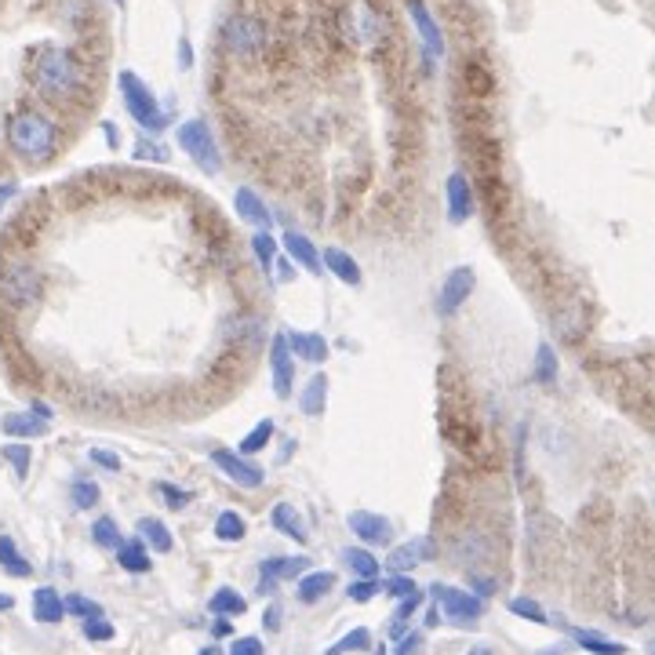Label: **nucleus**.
Returning <instances> with one entry per match:
<instances>
[{"instance_id":"obj_29","label":"nucleus","mask_w":655,"mask_h":655,"mask_svg":"<svg viewBox=\"0 0 655 655\" xmlns=\"http://www.w3.org/2000/svg\"><path fill=\"white\" fill-rule=\"evenodd\" d=\"M208 608H212L215 615H241V612H248V601H244V597L237 594V590L222 586V590H215V594H212Z\"/></svg>"},{"instance_id":"obj_55","label":"nucleus","mask_w":655,"mask_h":655,"mask_svg":"<svg viewBox=\"0 0 655 655\" xmlns=\"http://www.w3.org/2000/svg\"><path fill=\"white\" fill-rule=\"evenodd\" d=\"M102 128H106V139H110V146H117V128H113V124H110V121L102 124Z\"/></svg>"},{"instance_id":"obj_24","label":"nucleus","mask_w":655,"mask_h":655,"mask_svg":"<svg viewBox=\"0 0 655 655\" xmlns=\"http://www.w3.org/2000/svg\"><path fill=\"white\" fill-rule=\"evenodd\" d=\"M117 561H121L124 572H150L153 561L150 554H146V546H142V539H131V543H121V550H117Z\"/></svg>"},{"instance_id":"obj_26","label":"nucleus","mask_w":655,"mask_h":655,"mask_svg":"<svg viewBox=\"0 0 655 655\" xmlns=\"http://www.w3.org/2000/svg\"><path fill=\"white\" fill-rule=\"evenodd\" d=\"M335 586V575L332 572H310L299 579V601H306V605H313V601H321L328 590Z\"/></svg>"},{"instance_id":"obj_7","label":"nucleus","mask_w":655,"mask_h":655,"mask_svg":"<svg viewBox=\"0 0 655 655\" xmlns=\"http://www.w3.org/2000/svg\"><path fill=\"white\" fill-rule=\"evenodd\" d=\"M434 554H437L434 539H430V535H419V539H408L404 546H397L386 565H390L393 575H408L412 568L423 565V561H434Z\"/></svg>"},{"instance_id":"obj_18","label":"nucleus","mask_w":655,"mask_h":655,"mask_svg":"<svg viewBox=\"0 0 655 655\" xmlns=\"http://www.w3.org/2000/svg\"><path fill=\"white\" fill-rule=\"evenodd\" d=\"M284 248H288V255H292V259L299 262V266H306L310 273H324L321 255H317L313 241H306L303 233H284Z\"/></svg>"},{"instance_id":"obj_15","label":"nucleus","mask_w":655,"mask_h":655,"mask_svg":"<svg viewBox=\"0 0 655 655\" xmlns=\"http://www.w3.org/2000/svg\"><path fill=\"white\" fill-rule=\"evenodd\" d=\"M470 215H474V193H470L466 175L455 172L452 179H448V219L459 226V222H466Z\"/></svg>"},{"instance_id":"obj_32","label":"nucleus","mask_w":655,"mask_h":655,"mask_svg":"<svg viewBox=\"0 0 655 655\" xmlns=\"http://www.w3.org/2000/svg\"><path fill=\"white\" fill-rule=\"evenodd\" d=\"M244 521L241 514H233V510H226V514H219V521H215V535H219L222 543H237V539H244Z\"/></svg>"},{"instance_id":"obj_43","label":"nucleus","mask_w":655,"mask_h":655,"mask_svg":"<svg viewBox=\"0 0 655 655\" xmlns=\"http://www.w3.org/2000/svg\"><path fill=\"white\" fill-rule=\"evenodd\" d=\"M84 637H88V641H110L113 626L106 623V619H84Z\"/></svg>"},{"instance_id":"obj_19","label":"nucleus","mask_w":655,"mask_h":655,"mask_svg":"<svg viewBox=\"0 0 655 655\" xmlns=\"http://www.w3.org/2000/svg\"><path fill=\"white\" fill-rule=\"evenodd\" d=\"M233 204H237V212H241V219H244V222H252V226H259V230H266V226H270V222H273V215L266 212V204H262L259 197H255L252 190H248V186H244V190H237V197H233Z\"/></svg>"},{"instance_id":"obj_25","label":"nucleus","mask_w":655,"mask_h":655,"mask_svg":"<svg viewBox=\"0 0 655 655\" xmlns=\"http://www.w3.org/2000/svg\"><path fill=\"white\" fill-rule=\"evenodd\" d=\"M324 401H328V375H313L303 397H299V408H303V415H321Z\"/></svg>"},{"instance_id":"obj_14","label":"nucleus","mask_w":655,"mask_h":655,"mask_svg":"<svg viewBox=\"0 0 655 655\" xmlns=\"http://www.w3.org/2000/svg\"><path fill=\"white\" fill-rule=\"evenodd\" d=\"M306 557H270V561H262V594H270L273 583H281V579H295V575L306 572Z\"/></svg>"},{"instance_id":"obj_51","label":"nucleus","mask_w":655,"mask_h":655,"mask_svg":"<svg viewBox=\"0 0 655 655\" xmlns=\"http://www.w3.org/2000/svg\"><path fill=\"white\" fill-rule=\"evenodd\" d=\"M190 62H193V51H190V44L182 41L179 44V66H182V70H190Z\"/></svg>"},{"instance_id":"obj_49","label":"nucleus","mask_w":655,"mask_h":655,"mask_svg":"<svg viewBox=\"0 0 655 655\" xmlns=\"http://www.w3.org/2000/svg\"><path fill=\"white\" fill-rule=\"evenodd\" d=\"M262 623H266V630H277V626H281V608L277 605L266 608V619H262Z\"/></svg>"},{"instance_id":"obj_47","label":"nucleus","mask_w":655,"mask_h":655,"mask_svg":"<svg viewBox=\"0 0 655 655\" xmlns=\"http://www.w3.org/2000/svg\"><path fill=\"white\" fill-rule=\"evenodd\" d=\"M157 488H161V495H164V499H168V506H175V510H179V506L190 503V492H179L175 484H157Z\"/></svg>"},{"instance_id":"obj_11","label":"nucleus","mask_w":655,"mask_h":655,"mask_svg":"<svg viewBox=\"0 0 655 655\" xmlns=\"http://www.w3.org/2000/svg\"><path fill=\"white\" fill-rule=\"evenodd\" d=\"M408 15H412L415 30H419V41H423L426 55H430V59H441L444 37H441V26H437L434 15H430V8H426L423 0H408Z\"/></svg>"},{"instance_id":"obj_4","label":"nucleus","mask_w":655,"mask_h":655,"mask_svg":"<svg viewBox=\"0 0 655 655\" xmlns=\"http://www.w3.org/2000/svg\"><path fill=\"white\" fill-rule=\"evenodd\" d=\"M41 299V277L30 266H0V303L4 306H33Z\"/></svg>"},{"instance_id":"obj_21","label":"nucleus","mask_w":655,"mask_h":655,"mask_svg":"<svg viewBox=\"0 0 655 655\" xmlns=\"http://www.w3.org/2000/svg\"><path fill=\"white\" fill-rule=\"evenodd\" d=\"M0 430H4L8 437H41V434H48V423H44L41 415L19 412V415H4Z\"/></svg>"},{"instance_id":"obj_41","label":"nucleus","mask_w":655,"mask_h":655,"mask_svg":"<svg viewBox=\"0 0 655 655\" xmlns=\"http://www.w3.org/2000/svg\"><path fill=\"white\" fill-rule=\"evenodd\" d=\"M73 503L81 506V510H91V506L99 503V488L91 481H77L73 484Z\"/></svg>"},{"instance_id":"obj_16","label":"nucleus","mask_w":655,"mask_h":655,"mask_svg":"<svg viewBox=\"0 0 655 655\" xmlns=\"http://www.w3.org/2000/svg\"><path fill=\"white\" fill-rule=\"evenodd\" d=\"M270 521H273V528H277V532H284L288 539H295V543H306V539H310L303 517H299V510H295L292 503H277V506H273Z\"/></svg>"},{"instance_id":"obj_5","label":"nucleus","mask_w":655,"mask_h":655,"mask_svg":"<svg viewBox=\"0 0 655 655\" xmlns=\"http://www.w3.org/2000/svg\"><path fill=\"white\" fill-rule=\"evenodd\" d=\"M179 146L190 153L193 161L201 164V172L208 175H219L222 168V157H219V146L212 139V128L204 121H186L179 124Z\"/></svg>"},{"instance_id":"obj_31","label":"nucleus","mask_w":655,"mask_h":655,"mask_svg":"<svg viewBox=\"0 0 655 655\" xmlns=\"http://www.w3.org/2000/svg\"><path fill=\"white\" fill-rule=\"evenodd\" d=\"M91 539H95V546H102V550H121V543H124L113 517H99V521L91 524Z\"/></svg>"},{"instance_id":"obj_37","label":"nucleus","mask_w":655,"mask_h":655,"mask_svg":"<svg viewBox=\"0 0 655 655\" xmlns=\"http://www.w3.org/2000/svg\"><path fill=\"white\" fill-rule=\"evenodd\" d=\"M423 605V590H415V594H408L401 601V608H397V615H393V626H390V634L397 637L404 630V623H408V619H412L415 615V608Z\"/></svg>"},{"instance_id":"obj_34","label":"nucleus","mask_w":655,"mask_h":655,"mask_svg":"<svg viewBox=\"0 0 655 655\" xmlns=\"http://www.w3.org/2000/svg\"><path fill=\"white\" fill-rule=\"evenodd\" d=\"M270 437H273V423H270V419H262V423L255 426L252 434H248V437H244V441H241V455H244V459H248V455L262 452V448L270 444Z\"/></svg>"},{"instance_id":"obj_1","label":"nucleus","mask_w":655,"mask_h":655,"mask_svg":"<svg viewBox=\"0 0 655 655\" xmlns=\"http://www.w3.org/2000/svg\"><path fill=\"white\" fill-rule=\"evenodd\" d=\"M8 139L26 161H48L55 153V124L37 110H22L11 117Z\"/></svg>"},{"instance_id":"obj_54","label":"nucleus","mask_w":655,"mask_h":655,"mask_svg":"<svg viewBox=\"0 0 655 655\" xmlns=\"http://www.w3.org/2000/svg\"><path fill=\"white\" fill-rule=\"evenodd\" d=\"M8 608H15V597H11V594H0V612H8Z\"/></svg>"},{"instance_id":"obj_45","label":"nucleus","mask_w":655,"mask_h":655,"mask_svg":"<svg viewBox=\"0 0 655 655\" xmlns=\"http://www.w3.org/2000/svg\"><path fill=\"white\" fill-rule=\"evenodd\" d=\"M375 594H379V583H375V579H357V583L350 586V601H357V605H361V601H372Z\"/></svg>"},{"instance_id":"obj_6","label":"nucleus","mask_w":655,"mask_h":655,"mask_svg":"<svg viewBox=\"0 0 655 655\" xmlns=\"http://www.w3.org/2000/svg\"><path fill=\"white\" fill-rule=\"evenodd\" d=\"M430 594L437 597V605L441 612L452 619V623H474L484 615V601L474 594H466V590H455V586H444V583H434L430 586Z\"/></svg>"},{"instance_id":"obj_2","label":"nucleus","mask_w":655,"mask_h":655,"mask_svg":"<svg viewBox=\"0 0 655 655\" xmlns=\"http://www.w3.org/2000/svg\"><path fill=\"white\" fill-rule=\"evenodd\" d=\"M77 81H81V73H77V62L66 48H44L37 66H33V84L48 95V99H70L73 91H77Z\"/></svg>"},{"instance_id":"obj_9","label":"nucleus","mask_w":655,"mask_h":655,"mask_svg":"<svg viewBox=\"0 0 655 655\" xmlns=\"http://www.w3.org/2000/svg\"><path fill=\"white\" fill-rule=\"evenodd\" d=\"M270 364H273V390H277L281 401H288L295 383V357L288 350V335H277L270 343Z\"/></svg>"},{"instance_id":"obj_28","label":"nucleus","mask_w":655,"mask_h":655,"mask_svg":"<svg viewBox=\"0 0 655 655\" xmlns=\"http://www.w3.org/2000/svg\"><path fill=\"white\" fill-rule=\"evenodd\" d=\"M139 532H142V543H150L153 550H161V554H168V550H172V532H168V528H164L157 517H142Z\"/></svg>"},{"instance_id":"obj_42","label":"nucleus","mask_w":655,"mask_h":655,"mask_svg":"<svg viewBox=\"0 0 655 655\" xmlns=\"http://www.w3.org/2000/svg\"><path fill=\"white\" fill-rule=\"evenodd\" d=\"M135 157L139 161H168V150L164 146H157V142H150V139H139V146H135Z\"/></svg>"},{"instance_id":"obj_39","label":"nucleus","mask_w":655,"mask_h":655,"mask_svg":"<svg viewBox=\"0 0 655 655\" xmlns=\"http://www.w3.org/2000/svg\"><path fill=\"white\" fill-rule=\"evenodd\" d=\"M510 612L521 615V619H528V623H546L543 605L532 601V597H514V601H510Z\"/></svg>"},{"instance_id":"obj_17","label":"nucleus","mask_w":655,"mask_h":655,"mask_svg":"<svg viewBox=\"0 0 655 655\" xmlns=\"http://www.w3.org/2000/svg\"><path fill=\"white\" fill-rule=\"evenodd\" d=\"M321 266L328 273H335V277H339L343 284H350V288H357V284H361V266H357V262H353L346 252H339V248H328V252L321 255Z\"/></svg>"},{"instance_id":"obj_10","label":"nucleus","mask_w":655,"mask_h":655,"mask_svg":"<svg viewBox=\"0 0 655 655\" xmlns=\"http://www.w3.org/2000/svg\"><path fill=\"white\" fill-rule=\"evenodd\" d=\"M474 270L470 266H459V270L448 273V281H444L441 288V299H437V313L441 317H448V313H455L459 306L470 299V292H474Z\"/></svg>"},{"instance_id":"obj_33","label":"nucleus","mask_w":655,"mask_h":655,"mask_svg":"<svg viewBox=\"0 0 655 655\" xmlns=\"http://www.w3.org/2000/svg\"><path fill=\"white\" fill-rule=\"evenodd\" d=\"M372 645V634L364 630V626H357V630H350V634L343 637V641H335L332 648L324 655H346V652H364V648Z\"/></svg>"},{"instance_id":"obj_30","label":"nucleus","mask_w":655,"mask_h":655,"mask_svg":"<svg viewBox=\"0 0 655 655\" xmlns=\"http://www.w3.org/2000/svg\"><path fill=\"white\" fill-rule=\"evenodd\" d=\"M343 561L357 572V579H375V575H379V561H375L364 546H350V550H343Z\"/></svg>"},{"instance_id":"obj_20","label":"nucleus","mask_w":655,"mask_h":655,"mask_svg":"<svg viewBox=\"0 0 655 655\" xmlns=\"http://www.w3.org/2000/svg\"><path fill=\"white\" fill-rule=\"evenodd\" d=\"M62 615H66L62 597L55 594L51 586H41V590L33 594V619H37V623H62Z\"/></svg>"},{"instance_id":"obj_56","label":"nucleus","mask_w":655,"mask_h":655,"mask_svg":"<svg viewBox=\"0 0 655 655\" xmlns=\"http://www.w3.org/2000/svg\"><path fill=\"white\" fill-rule=\"evenodd\" d=\"M466 655H492V652H488V648H470Z\"/></svg>"},{"instance_id":"obj_46","label":"nucleus","mask_w":655,"mask_h":655,"mask_svg":"<svg viewBox=\"0 0 655 655\" xmlns=\"http://www.w3.org/2000/svg\"><path fill=\"white\" fill-rule=\"evenodd\" d=\"M230 655H262V641L259 637H237Z\"/></svg>"},{"instance_id":"obj_27","label":"nucleus","mask_w":655,"mask_h":655,"mask_svg":"<svg viewBox=\"0 0 655 655\" xmlns=\"http://www.w3.org/2000/svg\"><path fill=\"white\" fill-rule=\"evenodd\" d=\"M288 350H292V357L299 353V357L317 361V364L328 357V343H324L321 335H288Z\"/></svg>"},{"instance_id":"obj_48","label":"nucleus","mask_w":655,"mask_h":655,"mask_svg":"<svg viewBox=\"0 0 655 655\" xmlns=\"http://www.w3.org/2000/svg\"><path fill=\"white\" fill-rule=\"evenodd\" d=\"M91 463L106 466V470H121V459H117L113 452H102V448H95V452H91Z\"/></svg>"},{"instance_id":"obj_53","label":"nucleus","mask_w":655,"mask_h":655,"mask_svg":"<svg viewBox=\"0 0 655 655\" xmlns=\"http://www.w3.org/2000/svg\"><path fill=\"white\" fill-rule=\"evenodd\" d=\"M212 634L215 637H230V623H226V619H219V623L212 626Z\"/></svg>"},{"instance_id":"obj_38","label":"nucleus","mask_w":655,"mask_h":655,"mask_svg":"<svg viewBox=\"0 0 655 655\" xmlns=\"http://www.w3.org/2000/svg\"><path fill=\"white\" fill-rule=\"evenodd\" d=\"M0 455L15 466V474H19V477L30 474V444H4V452H0Z\"/></svg>"},{"instance_id":"obj_3","label":"nucleus","mask_w":655,"mask_h":655,"mask_svg":"<svg viewBox=\"0 0 655 655\" xmlns=\"http://www.w3.org/2000/svg\"><path fill=\"white\" fill-rule=\"evenodd\" d=\"M117 84H121V95H124V106H128V113H131V121L142 124L146 131L168 128V110H161V102L153 99V91L139 81V73L124 70L121 77H117Z\"/></svg>"},{"instance_id":"obj_23","label":"nucleus","mask_w":655,"mask_h":655,"mask_svg":"<svg viewBox=\"0 0 655 655\" xmlns=\"http://www.w3.org/2000/svg\"><path fill=\"white\" fill-rule=\"evenodd\" d=\"M0 568L8 575H15V579H30L33 575V565L19 554V546L11 543L8 535H0Z\"/></svg>"},{"instance_id":"obj_57","label":"nucleus","mask_w":655,"mask_h":655,"mask_svg":"<svg viewBox=\"0 0 655 655\" xmlns=\"http://www.w3.org/2000/svg\"><path fill=\"white\" fill-rule=\"evenodd\" d=\"M117 4H121V0H117Z\"/></svg>"},{"instance_id":"obj_40","label":"nucleus","mask_w":655,"mask_h":655,"mask_svg":"<svg viewBox=\"0 0 655 655\" xmlns=\"http://www.w3.org/2000/svg\"><path fill=\"white\" fill-rule=\"evenodd\" d=\"M252 252H255V259H259L262 266L270 270V266H273V255H277V241H273V237H270L266 230H259V233L252 237Z\"/></svg>"},{"instance_id":"obj_52","label":"nucleus","mask_w":655,"mask_h":655,"mask_svg":"<svg viewBox=\"0 0 655 655\" xmlns=\"http://www.w3.org/2000/svg\"><path fill=\"white\" fill-rule=\"evenodd\" d=\"M474 586H477V590H481L484 597H488V594H492V590H495L492 579H481V575H474Z\"/></svg>"},{"instance_id":"obj_50","label":"nucleus","mask_w":655,"mask_h":655,"mask_svg":"<svg viewBox=\"0 0 655 655\" xmlns=\"http://www.w3.org/2000/svg\"><path fill=\"white\" fill-rule=\"evenodd\" d=\"M15 193H19V186H15V182H4V186H0V212H4V204H8Z\"/></svg>"},{"instance_id":"obj_12","label":"nucleus","mask_w":655,"mask_h":655,"mask_svg":"<svg viewBox=\"0 0 655 655\" xmlns=\"http://www.w3.org/2000/svg\"><path fill=\"white\" fill-rule=\"evenodd\" d=\"M346 524H350V532L357 535L361 543H368V546H383V543H390L393 524L386 521L383 514H368V510H353V514L346 517Z\"/></svg>"},{"instance_id":"obj_13","label":"nucleus","mask_w":655,"mask_h":655,"mask_svg":"<svg viewBox=\"0 0 655 655\" xmlns=\"http://www.w3.org/2000/svg\"><path fill=\"white\" fill-rule=\"evenodd\" d=\"M226 44H230L233 55H255L262 48V26L248 15H237L226 26Z\"/></svg>"},{"instance_id":"obj_44","label":"nucleus","mask_w":655,"mask_h":655,"mask_svg":"<svg viewBox=\"0 0 655 655\" xmlns=\"http://www.w3.org/2000/svg\"><path fill=\"white\" fill-rule=\"evenodd\" d=\"M415 590H419V586L412 583V579H408V575H390V583H386V594L390 597H408V594H415Z\"/></svg>"},{"instance_id":"obj_36","label":"nucleus","mask_w":655,"mask_h":655,"mask_svg":"<svg viewBox=\"0 0 655 655\" xmlns=\"http://www.w3.org/2000/svg\"><path fill=\"white\" fill-rule=\"evenodd\" d=\"M62 608L73 612L77 619H106V615H102V605H95V601H88V597H81V594H70L62 601Z\"/></svg>"},{"instance_id":"obj_22","label":"nucleus","mask_w":655,"mask_h":655,"mask_svg":"<svg viewBox=\"0 0 655 655\" xmlns=\"http://www.w3.org/2000/svg\"><path fill=\"white\" fill-rule=\"evenodd\" d=\"M568 634L575 637V645L586 648V652H594V655H626V645L608 641L605 634H594V630H579V626H572Z\"/></svg>"},{"instance_id":"obj_35","label":"nucleus","mask_w":655,"mask_h":655,"mask_svg":"<svg viewBox=\"0 0 655 655\" xmlns=\"http://www.w3.org/2000/svg\"><path fill=\"white\" fill-rule=\"evenodd\" d=\"M535 379L539 383H554L557 379V357H554V346H539V353H535Z\"/></svg>"},{"instance_id":"obj_8","label":"nucleus","mask_w":655,"mask_h":655,"mask_svg":"<svg viewBox=\"0 0 655 655\" xmlns=\"http://www.w3.org/2000/svg\"><path fill=\"white\" fill-rule=\"evenodd\" d=\"M212 463L219 466V470L230 477V481L241 484V488H262V481H266V474H262L259 466L248 463V459H244V455H237V452H226V448H215Z\"/></svg>"}]
</instances>
